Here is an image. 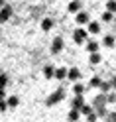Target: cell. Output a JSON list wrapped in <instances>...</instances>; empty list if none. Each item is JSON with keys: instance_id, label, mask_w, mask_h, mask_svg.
I'll return each instance as SVG.
<instances>
[{"instance_id": "cell-1", "label": "cell", "mask_w": 116, "mask_h": 122, "mask_svg": "<svg viewBox=\"0 0 116 122\" xmlns=\"http://www.w3.org/2000/svg\"><path fill=\"white\" fill-rule=\"evenodd\" d=\"M63 97H65V91L59 87L57 91H53V93L49 95V98L45 101V104H47V106H53V104H57V102H61V101H63Z\"/></svg>"}, {"instance_id": "cell-2", "label": "cell", "mask_w": 116, "mask_h": 122, "mask_svg": "<svg viewBox=\"0 0 116 122\" xmlns=\"http://www.w3.org/2000/svg\"><path fill=\"white\" fill-rule=\"evenodd\" d=\"M87 40H89V32H87V30L77 28L75 32H73V41H75V43H85Z\"/></svg>"}, {"instance_id": "cell-3", "label": "cell", "mask_w": 116, "mask_h": 122, "mask_svg": "<svg viewBox=\"0 0 116 122\" xmlns=\"http://www.w3.org/2000/svg\"><path fill=\"white\" fill-rule=\"evenodd\" d=\"M12 16V6L6 4V6H0V24H4V22H8Z\"/></svg>"}, {"instance_id": "cell-4", "label": "cell", "mask_w": 116, "mask_h": 122, "mask_svg": "<svg viewBox=\"0 0 116 122\" xmlns=\"http://www.w3.org/2000/svg\"><path fill=\"white\" fill-rule=\"evenodd\" d=\"M65 79L67 81H79L81 79V71L79 69H77V67H71V69H67V75H65Z\"/></svg>"}, {"instance_id": "cell-5", "label": "cell", "mask_w": 116, "mask_h": 122, "mask_svg": "<svg viewBox=\"0 0 116 122\" xmlns=\"http://www.w3.org/2000/svg\"><path fill=\"white\" fill-rule=\"evenodd\" d=\"M61 49H63V37L57 36L55 40H53V43H51V53H53V55H57Z\"/></svg>"}, {"instance_id": "cell-6", "label": "cell", "mask_w": 116, "mask_h": 122, "mask_svg": "<svg viewBox=\"0 0 116 122\" xmlns=\"http://www.w3.org/2000/svg\"><path fill=\"white\" fill-rule=\"evenodd\" d=\"M92 108H100V106H106V95L102 93V95H96L95 98H92Z\"/></svg>"}, {"instance_id": "cell-7", "label": "cell", "mask_w": 116, "mask_h": 122, "mask_svg": "<svg viewBox=\"0 0 116 122\" xmlns=\"http://www.w3.org/2000/svg\"><path fill=\"white\" fill-rule=\"evenodd\" d=\"M83 104H85V97H83V95H75V97L71 98V108H77V110H79Z\"/></svg>"}, {"instance_id": "cell-8", "label": "cell", "mask_w": 116, "mask_h": 122, "mask_svg": "<svg viewBox=\"0 0 116 122\" xmlns=\"http://www.w3.org/2000/svg\"><path fill=\"white\" fill-rule=\"evenodd\" d=\"M87 32L89 34H92V36H95V34H100V24H98V22H87Z\"/></svg>"}, {"instance_id": "cell-9", "label": "cell", "mask_w": 116, "mask_h": 122, "mask_svg": "<svg viewBox=\"0 0 116 122\" xmlns=\"http://www.w3.org/2000/svg\"><path fill=\"white\" fill-rule=\"evenodd\" d=\"M75 20H77V24H87L91 18H89L87 12H81V10H79V12H75Z\"/></svg>"}, {"instance_id": "cell-10", "label": "cell", "mask_w": 116, "mask_h": 122, "mask_svg": "<svg viewBox=\"0 0 116 122\" xmlns=\"http://www.w3.org/2000/svg\"><path fill=\"white\" fill-rule=\"evenodd\" d=\"M100 61H102V57H100V53H98V51L89 53V65H98Z\"/></svg>"}, {"instance_id": "cell-11", "label": "cell", "mask_w": 116, "mask_h": 122, "mask_svg": "<svg viewBox=\"0 0 116 122\" xmlns=\"http://www.w3.org/2000/svg\"><path fill=\"white\" fill-rule=\"evenodd\" d=\"M114 43H116V37L112 34H106L102 37V45H104V47H114Z\"/></svg>"}, {"instance_id": "cell-12", "label": "cell", "mask_w": 116, "mask_h": 122, "mask_svg": "<svg viewBox=\"0 0 116 122\" xmlns=\"http://www.w3.org/2000/svg\"><path fill=\"white\" fill-rule=\"evenodd\" d=\"M65 75H67V69H65V67H57V69L53 71V77L59 79V81H63V79H65Z\"/></svg>"}, {"instance_id": "cell-13", "label": "cell", "mask_w": 116, "mask_h": 122, "mask_svg": "<svg viewBox=\"0 0 116 122\" xmlns=\"http://www.w3.org/2000/svg\"><path fill=\"white\" fill-rule=\"evenodd\" d=\"M85 91H87V87H85L83 83H77V81L73 83V95H83Z\"/></svg>"}, {"instance_id": "cell-14", "label": "cell", "mask_w": 116, "mask_h": 122, "mask_svg": "<svg viewBox=\"0 0 116 122\" xmlns=\"http://www.w3.org/2000/svg\"><path fill=\"white\" fill-rule=\"evenodd\" d=\"M67 10L71 12V14H75V12H79V10H81V2H79V0H73V2H69V6H67Z\"/></svg>"}, {"instance_id": "cell-15", "label": "cell", "mask_w": 116, "mask_h": 122, "mask_svg": "<svg viewBox=\"0 0 116 122\" xmlns=\"http://www.w3.org/2000/svg\"><path fill=\"white\" fill-rule=\"evenodd\" d=\"M51 28H53V20L51 18H43L41 20V30H43V32H49Z\"/></svg>"}, {"instance_id": "cell-16", "label": "cell", "mask_w": 116, "mask_h": 122, "mask_svg": "<svg viewBox=\"0 0 116 122\" xmlns=\"http://www.w3.org/2000/svg\"><path fill=\"white\" fill-rule=\"evenodd\" d=\"M53 71H55V67H53V65H43V75H45V79H53Z\"/></svg>"}, {"instance_id": "cell-17", "label": "cell", "mask_w": 116, "mask_h": 122, "mask_svg": "<svg viewBox=\"0 0 116 122\" xmlns=\"http://www.w3.org/2000/svg\"><path fill=\"white\" fill-rule=\"evenodd\" d=\"M104 95H106V104H114L116 102V93H114L112 89L108 91V93H104Z\"/></svg>"}, {"instance_id": "cell-18", "label": "cell", "mask_w": 116, "mask_h": 122, "mask_svg": "<svg viewBox=\"0 0 116 122\" xmlns=\"http://www.w3.org/2000/svg\"><path fill=\"white\" fill-rule=\"evenodd\" d=\"M87 51H89V53L98 51V43H96L95 40H89V41H87Z\"/></svg>"}, {"instance_id": "cell-19", "label": "cell", "mask_w": 116, "mask_h": 122, "mask_svg": "<svg viewBox=\"0 0 116 122\" xmlns=\"http://www.w3.org/2000/svg\"><path fill=\"white\" fill-rule=\"evenodd\" d=\"M18 102H20V98L18 97H8V101H6V104H8V108H14V106H18Z\"/></svg>"}, {"instance_id": "cell-20", "label": "cell", "mask_w": 116, "mask_h": 122, "mask_svg": "<svg viewBox=\"0 0 116 122\" xmlns=\"http://www.w3.org/2000/svg\"><path fill=\"white\" fill-rule=\"evenodd\" d=\"M79 118H81V112L77 110V108H71V112H69V120H71V122H77Z\"/></svg>"}, {"instance_id": "cell-21", "label": "cell", "mask_w": 116, "mask_h": 122, "mask_svg": "<svg viewBox=\"0 0 116 122\" xmlns=\"http://www.w3.org/2000/svg\"><path fill=\"white\" fill-rule=\"evenodd\" d=\"M104 120H106V122H116V110H106Z\"/></svg>"}, {"instance_id": "cell-22", "label": "cell", "mask_w": 116, "mask_h": 122, "mask_svg": "<svg viewBox=\"0 0 116 122\" xmlns=\"http://www.w3.org/2000/svg\"><path fill=\"white\" fill-rule=\"evenodd\" d=\"M106 10L116 14V0H108V2H106Z\"/></svg>"}, {"instance_id": "cell-23", "label": "cell", "mask_w": 116, "mask_h": 122, "mask_svg": "<svg viewBox=\"0 0 116 122\" xmlns=\"http://www.w3.org/2000/svg\"><path fill=\"white\" fill-rule=\"evenodd\" d=\"M91 110H92V106H91V104H87V102H85V104L81 106V108H79V112H81V114H85V116H87V114H89Z\"/></svg>"}, {"instance_id": "cell-24", "label": "cell", "mask_w": 116, "mask_h": 122, "mask_svg": "<svg viewBox=\"0 0 116 122\" xmlns=\"http://www.w3.org/2000/svg\"><path fill=\"white\" fill-rule=\"evenodd\" d=\"M112 16H114V14L106 10V12L102 14V16H100V20H102V22H106V24H108V22H112Z\"/></svg>"}, {"instance_id": "cell-25", "label": "cell", "mask_w": 116, "mask_h": 122, "mask_svg": "<svg viewBox=\"0 0 116 122\" xmlns=\"http://www.w3.org/2000/svg\"><path fill=\"white\" fill-rule=\"evenodd\" d=\"M100 81H102V79H100V77H96V75H95V77H91L89 89H91V87H98V85H100Z\"/></svg>"}, {"instance_id": "cell-26", "label": "cell", "mask_w": 116, "mask_h": 122, "mask_svg": "<svg viewBox=\"0 0 116 122\" xmlns=\"http://www.w3.org/2000/svg\"><path fill=\"white\" fill-rule=\"evenodd\" d=\"M100 91H102V93H108V91H110V83H108V81H100Z\"/></svg>"}, {"instance_id": "cell-27", "label": "cell", "mask_w": 116, "mask_h": 122, "mask_svg": "<svg viewBox=\"0 0 116 122\" xmlns=\"http://www.w3.org/2000/svg\"><path fill=\"white\" fill-rule=\"evenodd\" d=\"M92 110L96 112V116H98V118H104V114H106V106H100V108H92Z\"/></svg>"}, {"instance_id": "cell-28", "label": "cell", "mask_w": 116, "mask_h": 122, "mask_svg": "<svg viewBox=\"0 0 116 122\" xmlns=\"http://www.w3.org/2000/svg\"><path fill=\"white\" fill-rule=\"evenodd\" d=\"M98 120V116H96V112L95 110H91L89 114H87V122H96Z\"/></svg>"}, {"instance_id": "cell-29", "label": "cell", "mask_w": 116, "mask_h": 122, "mask_svg": "<svg viewBox=\"0 0 116 122\" xmlns=\"http://www.w3.org/2000/svg\"><path fill=\"white\" fill-rule=\"evenodd\" d=\"M6 85H8V77H6L4 73H0V89H4Z\"/></svg>"}, {"instance_id": "cell-30", "label": "cell", "mask_w": 116, "mask_h": 122, "mask_svg": "<svg viewBox=\"0 0 116 122\" xmlns=\"http://www.w3.org/2000/svg\"><path fill=\"white\" fill-rule=\"evenodd\" d=\"M6 108H8V104H6V101H4V98H0V112H4Z\"/></svg>"}, {"instance_id": "cell-31", "label": "cell", "mask_w": 116, "mask_h": 122, "mask_svg": "<svg viewBox=\"0 0 116 122\" xmlns=\"http://www.w3.org/2000/svg\"><path fill=\"white\" fill-rule=\"evenodd\" d=\"M108 83H110V89H116V77H114V79H110Z\"/></svg>"}, {"instance_id": "cell-32", "label": "cell", "mask_w": 116, "mask_h": 122, "mask_svg": "<svg viewBox=\"0 0 116 122\" xmlns=\"http://www.w3.org/2000/svg\"><path fill=\"white\" fill-rule=\"evenodd\" d=\"M6 97V93H4V89H0V98H4Z\"/></svg>"}, {"instance_id": "cell-33", "label": "cell", "mask_w": 116, "mask_h": 122, "mask_svg": "<svg viewBox=\"0 0 116 122\" xmlns=\"http://www.w3.org/2000/svg\"><path fill=\"white\" fill-rule=\"evenodd\" d=\"M112 22H114V24H116V14H114V16H112Z\"/></svg>"}, {"instance_id": "cell-34", "label": "cell", "mask_w": 116, "mask_h": 122, "mask_svg": "<svg viewBox=\"0 0 116 122\" xmlns=\"http://www.w3.org/2000/svg\"><path fill=\"white\" fill-rule=\"evenodd\" d=\"M2 2H4V0H0V6H2Z\"/></svg>"}]
</instances>
